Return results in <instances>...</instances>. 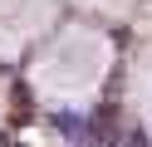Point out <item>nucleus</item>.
<instances>
[{"mask_svg": "<svg viewBox=\"0 0 152 147\" xmlns=\"http://www.w3.org/2000/svg\"><path fill=\"white\" fill-rule=\"evenodd\" d=\"M128 147H147V137H142L137 127H132V132H128Z\"/></svg>", "mask_w": 152, "mask_h": 147, "instance_id": "nucleus-1", "label": "nucleus"}]
</instances>
